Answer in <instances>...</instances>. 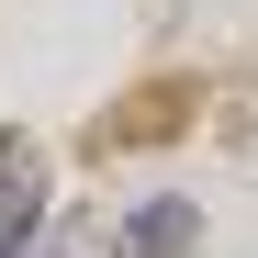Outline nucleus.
I'll list each match as a JSON object with an SVG mask.
<instances>
[{"mask_svg": "<svg viewBox=\"0 0 258 258\" xmlns=\"http://www.w3.org/2000/svg\"><path fill=\"white\" fill-rule=\"evenodd\" d=\"M34 225H45V157L34 135H0V258H23Z\"/></svg>", "mask_w": 258, "mask_h": 258, "instance_id": "f257e3e1", "label": "nucleus"}, {"mask_svg": "<svg viewBox=\"0 0 258 258\" xmlns=\"http://www.w3.org/2000/svg\"><path fill=\"white\" fill-rule=\"evenodd\" d=\"M191 247H202V213H191L180 191L135 202V213H123V236H112V258H191Z\"/></svg>", "mask_w": 258, "mask_h": 258, "instance_id": "f03ea898", "label": "nucleus"}]
</instances>
